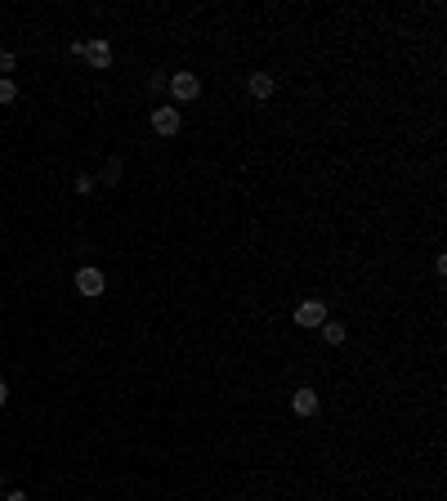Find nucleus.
I'll return each mask as SVG.
<instances>
[{
    "label": "nucleus",
    "mask_w": 447,
    "mask_h": 501,
    "mask_svg": "<svg viewBox=\"0 0 447 501\" xmlns=\"http://www.w3.org/2000/svg\"><path fill=\"white\" fill-rule=\"evenodd\" d=\"M170 94L179 98V103H192V98L202 94V81H197V72H170Z\"/></svg>",
    "instance_id": "1"
},
{
    "label": "nucleus",
    "mask_w": 447,
    "mask_h": 501,
    "mask_svg": "<svg viewBox=\"0 0 447 501\" xmlns=\"http://www.w3.org/2000/svg\"><path fill=\"white\" fill-rule=\"evenodd\" d=\"M295 323H300V327H322L327 323V305H322V300H304V305L295 309Z\"/></svg>",
    "instance_id": "2"
},
{
    "label": "nucleus",
    "mask_w": 447,
    "mask_h": 501,
    "mask_svg": "<svg viewBox=\"0 0 447 501\" xmlns=\"http://www.w3.org/2000/svg\"><path fill=\"white\" fill-rule=\"evenodd\" d=\"M153 130H157L161 139L179 135V108H157V112H153Z\"/></svg>",
    "instance_id": "3"
},
{
    "label": "nucleus",
    "mask_w": 447,
    "mask_h": 501,
    "mask_svg": "<svg viewBox=\"0 0 447 501\" xmlns=\"http://www.w3.org/2000/svg\"><path fill=\"white\" fill-rule=\"evenodd\" d=\"M103 287H108V282H103V273H98V269H81L76 273V291L81 295H103Z\"/></svg>",
    "instance_id": "4"
},
{
    "label": "nucleus",
    "mask_w": 447,
    "mask_h": 501,
    "mask_svg": "<svg viewBox=\"0 0 447 501\" xmlns=\"http://www.w3.org/2000/svg\"><path fill=\"white\" fill-rule=\"evenodd\" d=\"M291 412L295 416H313V412H318V394H313L309 385H300V390L291 394Z\"/></svg>",
    "instance_id": "5"
},
{
    "label": "nucleus",
    "mask_w": 447,
    "mask_h": 501,
    "mask_svg": "<svg viewBox=\"0 0 447 501\" xmlns=\"http://www.w3.org/2000/svg\"><path fill=\"white\" fill-rule=\"evenodd\" d=\"M246 90H251V98H273L277 81H273V72H251V81H246Z\"/></svg>",
    "instance_id": "6"
},
{
    "label": "nucleus",
    "mask_w": 447,
    "mask_h": 501,
    "mask_svg": "<svg viewBox=\"0 0 447 501\" xmlns=\"http://www.w3.org/2000/svg\"><path fill=\"white\" fill-rule=\"evenodd\" d=\"M86 59L94 63L98 72H103V68H112V45H108V41H86Z\"/></svg>",
    "instance_id": "7"
},
{
    "label": "nucleus",
    "mask_w": 447,
    "mask_h": 501,
    "mask_svg": "<svg viewBox=\"0 0 447 501\" xmlns=\"http://www.w3.org/2000/svg\"><path fill=\"white\" fill-rule=\"evenodd\" d=\"M318 331H322L327 345H344V340H349V327H344V323H322Z\"/></svg>",
    "instance_id": "8"
},
{
    "label": "nucleus",
    "mask_w": 447,
    "mask_h": 501,
    "mask_svg": "<svg viewBox=\"0 0 447 501\" xmlns=\"http://www.w3.org/2000/svg\"><path fill=\"white\" fill-rule=\"evenodd\" d=\"M14 98H19V86L9 76H0V103H14Z\"/></svg>",
    "instance_id": "9"
},
{
    "label": "nucleus",
    "mask_w": 447,
    "mask_h": 501,
    "mask_svg": "<svg viewBox=\"0 0 447 501\" xmlns=\"http://www.w3.org/2000/svg\"><path fill=\"white\" fill-rule=\"evenodd\" d=\"M121 179V161H108V171H103V183H117Z\"/></svg>",
    "instance_id": "10"
},
{
    "label": "nucleus",
    "mask_w": 447,
    "mask_h": 501,
    "mask_svg": "<svg viewBox=\"0 0 447 501\" xmlns=\"http://www.w3.org/2000/svg\"><path fill=\"white\" fill-rule=\"evenodd\" d=\"M14 63H19V59H14L9 49H0V72H14Z\"/></svg>",
    "instance_id": "11"
},
{
    "label": "nucleus",
    "mask_w": 447,
    "mask_h": 501,
    "mask_svg": "<svg viewBox=\"0 0 447 501\" xmlns=\"http://www.w3.org/2000/svg\"><path fill=\"white\" fill-rule=\"evenodd\" d=\"M5 398H9V385H5V380H0V408H5Z\"/></svg>",
    "instance_id": "12"
},
{
    "label": "nucleus",
    "mask_w": 447,
    "mask_h": 501,
    "mask_svg": "<svg viewBox=\"0 0 447 501\" xmlns=\"http://www.w3.org/2000/svg\"><path fill=\"white\" fill-rule=\"evenodd\" d=\"M5 501H27V492H9V497H5Z\"/></svg>",
    "instance_id": "13"
},
{
    "label": "nucleus",
    "mask_w": 447,
    "mask_h": 501,
    "mask_svg": "<svg viewBox=\"0 0 447 501\" xmlns=\"http://www.w3.org/2000/svg\"><path fill=\"white\" fill-rule=\"evenodd\" d=\"M86 501H94V497H86Z\"/></svg>",
    "instance_id": "14"
}]
</instances>
